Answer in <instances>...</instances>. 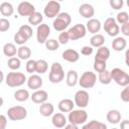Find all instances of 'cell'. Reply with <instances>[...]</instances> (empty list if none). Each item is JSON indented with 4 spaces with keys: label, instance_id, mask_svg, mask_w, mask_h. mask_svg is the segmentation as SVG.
I'll return each mask as SVG.
<instances>
[{
    "label": "cell",
    "instance_id": "cell-38",
    "mask_svg": "<svg viewBox=\"0 0 129 129\" xmlns=\"http://www.w3.org/2000/svg\"><path fill=\"white\" fill-rule=\"evenodd\" d=\"M18 31H19L21 34H23L25 37H27L28 39L32 36V32H33L31 26H30V25H27V24H23V25H21V26L19 27Z\"/></svg>",
    "mask_w": 129,
    "mask_h": 129
},
{
    "label": "cell",
    "instance_id": "cell-7",
    "mask_svg": "<svg viewBox=\"0 0 129 129\" xmlns=\"http://www.w3.org/2000/svg\"><path fill=\"white\" fill-rule=\"evenodd\" d=\"M7 117L11 121H20L27 117V110L22 106H13L7 110Z\"/></svg>",
    "mask_w": 129,
    "mask_h": 129
},
{
    "label": "cell",
    "instance_id": "cell-51",
    "mask_svg": "<svg viewBox=\"0 0 129 129\" xmlns=\"http://www.w3.org/2000/svg\"><path fill=\"white\" fill-rule=\"evenodd\" d=\"M128 55H129V50H126V52H125V63H126V66H129Z\"/></svg>",
    "mask_w": 129,
    "mask_h": 129
},
{
    "label": "cell",
    "instance_id": "cell-54",
    "mask_svg": "<svg viewBox=\"0 0 129 129\" xmlns=\"http://www.w3.org/2000/svg\"><path fill=\"white\" fill-rule=\"evenodd\" d=\"M112 129H118V128H112Z\"/></svg>",
    "mask_w": 129,
    "mask_h": 129
},
{
    "label": "cell",
    "instance_id": "cell-30",
    "mask_svg": "<svg viewBox=\"0 0 129 129\" xmlns=\"http://www.w3.org/2000/svg\"><path fill=\"white\" fill-rule=\"evenodd\" d=\"M82 129H107V125L100 121L92 120V121H89L88 123H85Z\"/></svg>",
    "mask_w": 129,
    "mask_h": 129
},
{
    "label": "cell",
    "instance_id": "cell-8",
    "mask_svg": "<svg viewBox=\"0 0 129 129\" xmlns=\"http://www.w3.org/2000/svg\"><path fill=\"white\" fill-rule=\"evenodd\" d=\"M68 34H69L70 40H78V39H81V38L85 37L86 34H87L86 26L84 24H81V23L75 24L73 27H71L68 30Z\"/></svg>",
    "mask_w": 129,
    "mask_h": 129
},
{
    "label": "cell",
    "instance_id": "cell-49",
    "mask_svg": "<svg viewBox=\"0 0 129 129\" xmlns=\"http://www.w3.org/2000/svg\"><path fill=\"white\" fill-rule=\"evenodd\" d=\"M120 129H129V120L124 119L120 123Z\"/></svg>",
    "mask_w": 129,
    "mask_h": 129
},
{
    "label": "cell",
    "instance_id": "cell-4",
    "mask_svg": "<svg viewBox=\"0 0 129 129\" xmlns=\"http://www.w3.org/2000/svg\"><path fill=\"white\" fill-rule=\"evenodd\" d=\"M72 22V17L68 12H60L52 22V26L56 31H64Z\"/></svg>",
    "mask_w": 129,
    "mask_h": 129
},
{
    "label": "cell",
    "instance_id": "cell-27",
    "mask_svg": "<svg viewBox=\"0 0 129 129\" xmlns=\"http://www.w3.org/2000/svg\"><path fill=\"white\" fill-rule=\"evenodd\" d=\"M90 43H91V46L92 47H101L104 45L105 43V37L103 34H100V33H97V34H94L91 38H90Z\"/></svg>",
    "mask_w": 129,
    "mask_h": 129
},
{
    "label": "cell",
    "instance_id": "cell-25",
    "mask_svg": "<svg viewBox=\"0 0 129 129\" xmlns=\"http://www.w3.org/2000/svg\"><path fill=\"white\" fill-rule=\"evenodd\" d=\"M79 82V75L76 71L74 70H70L67 73V77H66V83L69 87H75Z\"/></svg>",
    "mask_w": 129,
    "mask_h": 129
},
{
    "label": "cell",
    "instance_id": "cell-20",
    "mask_svg": "<svg viewBox=\"0 0 129 129\" xmlns=\"http://www.w3.org/2000/svg\"><path fill=\"white\" fill-rule=\"evenodd\" d=\"M62 58L69 62H76L80 58V53L76 49L69 48L62 52Z\"/></svg>",
    "mask_w": 129,
    "mask_h": 129
},
{
    "label": "cell",
    "instance_id": "cell-13",
    "mask_svg": "<svg viewBox=\"0 0 129 129\" xmlns=\"http://www.w3.org/2000/svg\"><path fill=\"white\" fill-rule=\"evenodd\" d=\"M17 12L20 16H30L35 12V7L28 1H22L17 6Z\"/></svg>",
    "mask_w": 129,
    "mask_h": 129
},
{
    "label": "cell",
    "instance_id": "cell-31",
    "mask_svg": "<svg viewBox=\"0 0 129 129\" xmlns=\"http://www.w3.org/2000/svg\"><path fill=\"white\" fill-rule=\"evenodd\" d=\"M48 70V64L47 61L44 59H37L35 60V73L38 75H42L46 73Z\"/></svg>",
    "mask_w": 129,
    "mask_h": 129
},
{
    "label": "cell",
    "instance_id": "cell-50",
    "mask_svg": "<svg viewBox=\"0 0 129 129\" xmlns=\"http://www.w3.org/2000/svg\"><path fill=\"white\" fill-rule=\"evenodd\" d=\"M64 129H79V127L77 126V125H74V124H67L64 127H63Z\"/></svg>",
    "mask_w": 129,
    "mask_h": 129
},
{
    "label": "cell",
    "instance_id": "cell-15",
    "mask_svg": "<svg viewBox=\"0 0 129 129\" xmlns=\"http://www.w3.org/2000/svg\"><path fill=\"white\" fill-rule=\"evenodd\" d=\"M86 29L87 31H89L90 33H92L93 35L94 34H97L100 30H101V27H102V24H101V21L97 18H91L87 21L86 23Z\"/></svg>",
    "mask_w": 129,
    "mask_h": 129
},
{
    "label": "cell",
    "instance_id": "cell-35",
    "mask_svg": "<svg viewBox=\"0 0 129 129\" xmlns=\"http://www.w3.org/2000/svg\"><path fill=\"white\" fill-rule=\"evenodd\" d=\"M7 66L8 68L11 70V71H17L20 69L21 67V62H20V59L16 56H13V57H10L7 61Z\"/></svg>",
    "mask_w": 129,
    "mask_h": 129
},
{
    "label": "cell",
    "instance_id": "cell-47",
    "mask_svg": "<svg viewBox=\"0 0 129 129\" xmlns=\"http://www.w3.org/2000/svg\"><path fill=\"white\" fill-rule=\"evenodd\" d=\"M121 32L124 36H129V22L121 25Z\"/></svg>",
    "mask_w": 129,
    "mask_h": 129
},
{
    "label": "cell",
    "instance_id": "cell-26",
    "mask_svg": "<svg viewBox=\"0 0 129 129\" xmlns=\"http://www.w3.org/2000/svg\"><path fill=\"white\" fill-rule=\"evenodd\" d=\"M0 13L6 17H9L13 15L14 13V7L10 2H2L0 4Z\"/></svg>",
    "mask_w": 129,
    "mask_h": 129
},
{
    "label": "cell",
    "instance_id": "cell-32",
    "mask_svg": "<svg viewBox=\"0 0 129 129\" xmlns=\"http://www.w3.org/2000/svg\"><path fill=\"white\" fill-rule=\"evenodd\" d=\"M30 98V94L27 90L20 89L14 93V99L18 102H25Z\"/></svg>",
    "mask_w": 129,
    "mask_h": 129
},
{
    "label": "cell",
    "instance_id": "cell-14",
    "mask_svg": "<svg viewBox=\"0 0 129 129\" xmlns=\"http://www.w3.org/2000/svg\"><path fill=\"white\" fill-rule=\"evenodd\" d=\"M27 87L31 90H39L41 87H42V84H43V80L42 78L39 76V75H31L27 81Z\"/></svg>",
    "mask_w": 129,
    "mask_h": 129
},
{
    "label": "cell",
    "instance_id": "cell-24",
    "mask_svg": "<svg viewBox=\"0 0 129 129\" xmlns=\"http://www.w3.org/2000/svg\"><path fill=\"white\" fill-rule=\"evenodd\" d=\"M54 112V107L51 103H48V102H45V103H42L40 104L39 106V113L41 116L43 117H49L53 114Z\"/></svg>",
    "mask_w": 129,
    "mask_h": 129
},
{
    "label": "cell",
    "instance_id": "cell-9",
    "mask_svg": "<svg viewBox=\"0 0 129 129\" xmlns=\"http://www.w3.org/2000/svg\"><path fill=\"white\" fill-rule=\"evenodd\" d=\"M103 28L109 36H113V37H116L120 32V27H119L118 23L116 22L115 18H113V17H108L105 20V22L103 24Z\"/></svg>",
    "mask_w": 129,
    "mask_h": 129
},
{
    "label": "cell",
    "instance_id": "cell-18",
    "mask_svg": "<svg viewBox=\"0 0 129 129\" xmlns=\"http://www.w3.org/2000/svg\"><path fill=\"white\" fill-rule=\"evenodd\" d=\"M68 119L62 113H54L51 117V123L55 128H63L67 125Z\"/></svg>",
    "mask_w": 129,
    "mask_h": 129
},
{
    "label": "cell",
    "instance_id": "cell-28",
    "mask_svg": "<svg viewBox=\"0 0 129 129\" xmlns=\"http://www.w3.org/2000/svg\"><path fill=\"white\" fill-rule=\"evenodd\" d=\"M3 53H4V55L9 56V58L15 56L17 54V48H16L15 44L12 42L5 43L3 46Z\"/></svg>",
    "mask_w": 129,
    "mask_h": 129
},
{
    "label": "cell",
    "instance_id": "cell-29",
    "mask_svg": "<svg viewBox=\"0 0 129 129\" xmlns=\"http://www.w3.org/2000/svg\"><path fill=\"white\" fill-rule=\"evenodd\" d=\"M31 56V49L26 45H21L17 48V57L19 59H28Z\"/></svg>",
    "mask_w": 129,
    "mask_h": 129
},
{
    "label": "cell",
    "instance_id": "cell-43",
    "mask_svg": "<svg viewBox=\"0 0 129 129\" xmlns=\"http://www.w3.org/2000/svg\"><path fill=\"white\" fill-rule=\"evenodd\" d=\"M109 4L114 10H119L123 7L124 2H123V0H110Z\"/></svg>",
    "mask_w": 129,
    "mask_h": 129
},
{
    "label": "cell",
    "instance_id": "cell-48",
    "mask_svg": "<svg viewBox=\"0 0 129 129\" xmlns=\"http://www.w3.org/2000/svg\"><path fill=\"white\" fill-rule=\"evenodd\" d=\"M7 118L5 115H0V129H6Z\"/></svg>",
    "mask_w": 129,
    "mask_h": 129
},
{
    "label": "cell",
    "instance_id": "cell-3",
    "mask_svg": "<svg viewBox=\"0 0 129 129\" xmlns=\"http://www.w3.org/2000/svg\"><path fill=\"white\" fill-rule=\"evenodd\" d=\"M111 79L117 85L121 87H126L129 85V75L120 68H114L110 71Z\"/></svg>",
    "mask_w": 129,
    "mask_h": 129
},
{
    "label": "cell",
    "instance_id": "cell-23",
    "mask_svg": "<svg viewBox=\"0 0 129 129\" xmlns=\"http://www.w3.org/2000/svg\"><path fill=\"white\" fill-rule=\"evenodd\" d=\"M110 57V49L107 46H101L98 48L97 53L95 55L94 60H100V61H107V59Z\"/></svg>",
    "mask_w": 129,
    "mask_h": 129
},
{
    "label": "cell",
    "instance_id": "cell-53",
    "mask_svg": "<svg viewBox=\"0 0 129 129\" xmlns=\"http://www.w3.org/2000/svg\"><path fill=\"white\" fill-rule=\"evenodd\" d=\"M3 104H4V100H3V98H2V97H0V107H2V106H3Z\"/></svg>",
    "mask_w": 129,
    "mask_h": 129
},
{
    "label": "cell",
    "instance_id": "cell-10",
    "mask_svg": "<svg viewBox=\"0 0 129 129\" xmlns=\"http://www.w3.org/2000/svg\"><path fill=\"white\" fill-rule=\"evenodd\" d=\"M43 13L47 18H54L60 13V3L57 1H48L43 8Z\"/></svg>",
    "mask_w": 129,
    "mask_h": 129
},
{
    "label": "cell",
    "instance_id": "cell-34",
    "mask_svg": "<svg viewBox=\"0 0 129 129\" xmlns=\"http://www.w3.org/2000/svg\"><path fill=\"white\" fill-rule=\"evenodd\" d=\"M98 80L101 84L103 85H109L111 82H112V79H111V75H110V71L106 70L102 73L99 74L98 76Z\"/></svg>",
    "mask_w": 129,
    "mask_h": 129
},
{
    "label": "cell",
    "instance_id": "cell-33",
    "mask_svg": "<svg viewBox=\"0 0 129 129\" xmlns=\"http://www.w3.org/2000/svg\"><path fill=\"white\" fill-rule=\"evenodd\" d=\"M42 20H43V16L40 12H37L35 11L34 13H32L30 16H28V22L30 25H39L42 23Z\"/></svg>",
    "mask_w": 129,
    "mask_h": 129
},
{
    "label": "cell",
    "instance_id": "cell-36",
    "mask_svg": "<svg viewBox=\"0 0 129 129\" xmlns=\"http://www.w3.org/2000/svg\"><path fill=\"white\" fill-rule=\"evenodd\" d=\"M44 44H45L46 49L49 50V51H55V50H57V49L59 48V43H58V41H57L56 39H54V38H49V39H47Z\"/></svg>",
    "mask_w": 129,
    "mask_h": 129
},
{
    "label": "cell",
    "instance_id": "cell-11",
    "mask_svg": "<svg viewBox=\"0 0 129 129\" xmlns=\"http://www.w3.org/2000/svg\"><path fill=\"white\" fill-rule=\"evenodd\" d=\"M90 97L89 93L85 90H79L76 92L74 96V103L76 106H78L80 109H84L89 105Z\"/></svg>",
    "mask_w": 129,
    "mask_h": 129
},
{
    "label": "cell",
    "instance_id": "cell-40",
    "mask_svg": "<svg viewBox=\"0 0 129 129\" xmlns=\"http://www.w3.org/2000/svg\"><path fill=\"white\" fill-rule=\"evenodd\" d=\"M27 40H28V38L25 37L23 34H21L19 31H17V32L14 34V42H15L16 44L20 45V46L23 45Z\"/></svg>",
    "mask_w": 129,
    "mask_h": 129
},
{
    "label": "cell",
    "instance_id": "cell-2",
    "mask_svg": "<svg viewBox=\"0 0 129 129\" xmlns=\"http://www.w3.org/2000/svg\"><path fill=\"white\" fill-rule=\"evenodd\" d=\"M64 79V72L59 62L54 61L49 70L48 74V81L52 84H58Z\"/></svg>",
    "mask_w": 129,
    "mask_h": 129
},
{
    "label": "cell",
    "instance_id": "cell-52",
    "mask_svg": "<svg viewBox=\"0 0 129 129\" xmlns=\"http://www.w3.org/2000/svg\"><path fill=\"white\" fill-rule=\"evenodd\" d=\"M4 78H5V77H4V73H3V72L0 70V84H1V83L4 81Z\"/></svg>",
    "mask_w": 129,
    "mask_h": 129
},
{
    "label": "cell",
    "instance_id": "cell-39",
    "mask_svg": "<svg viewBox=\"0 0 129 129\" xmlns=\"http://www.w3.org/2000/svg\"><path fill=\"white\" fill-rule=\"evenodd\" d=\"M93 68L95 70V72L97 73H102L104 71L107 70V63L106 61H100V60H94V64H93Z\"/></svg>",
    "mask_w": 129,
    "mask_h": 129
},
{
    "label": "cell",
    "instance_id": "cell-37",
    "mask_svg": "<svg viewBox=\"0 0 129 129\" xmlns=\"http://www.w3.org/2000/svg\"><path fill=\"white\" fill-rule=\"evenodd\" d=\"M116 22L118 23V25L119 24H124V23H127V22H129V15H128V13L126 12V11H121V12H119L118 14H117V16H116Z\"/></svg>",
    "mask_w": 129,
    "mask_h": 129
},
{
    "label": "cell",
    "instance_id": "cell-12",
    "mask_svg": "<svg viewBox=\"0 0 129 129\" xmlns=\"http://www.w3.org/2000/svg\"><path fill=\"white\" fill-rule=\"evenodd\" d=\"M50 34V27L45 24L41 23L37 26L36 29V39L38 43H45V41L48 39V36Z\"/></svg>",
    "mask_w": 129,
    "mask_h": 129
},
{
    "label": "cell",
    "instance_id": "cell-17",
    "mask_svg": "<svg viewBox=\"0 0 129 129\" xmlns=\"http://www.w3.org/2000/svg\"><path fill=\"white\" fill-rule=\"evenodd\" d=\"M48 94L44 90H36L32 95H30V99L35 104H42L47 101Z\"/></svg>",
    "mask_w": 129,
    "mask_h": 129
},
{
    "label": "cell",
    "instance_id": "cell-6",
    "mask_svg": "<svg viewBox=\"0 0 129 129\" xmlns=\"http://www.w3.org/2000/svg\"><path fill=\"white\" fill-rule=\"evenodd\" d=\"M97 82V76L95 73L91 71H87L82 74L81 78L79 79L78 84L83 88V89H91L95 86Z\"/></svg>",
    "mask_w": 129,
    "mask_h": 129
},
{
    "label": "cell",
    "instance_id": "cell-46",
    "mask_svg": "<svg viewBox=\"0 0 129 129\" xmlns=\"http://www.w3.org/2000/svg\"><path fill=\"white\" fill-rule=\"evenodd\" d=\"M93 51H94V48H93L91 45H85V46H83L82 49H81V53H82L83 55H86V56L91 55V54L93 53Z\"/></svg>",
    "mask_w": 129,
    "mask_h": 129
},
{
    "label": "cell",
    "instance_id": "cell-22",
    "mask_svg": "<svg viewBox=\"0 0 129 129\" xmlns=\"http://www.w3.org/2000/svg\"><path fill=\"white\" fill-rule=\"evenodd\" d=\"M106 119L111 124H118L121 121V113L116 109H111L107 112Z\"/></svg>",
    "mask_w": 129,
    "mask_h": 129
},
{
    "label": "cell",
    "instance_id": "cell-45",
    "mask_svg": "<svg viewBox=\"0 0 129 129\" xmlns=\"http://www.w3.org/2000/svg\"><path fill=\"white\" fill-rule=\"evenodd\" d=\"M120 97H121V100L123 102H125V103H128L129 102V87L128 86L124 87L123 91L120 94Z\"/></svg>",
    "mask_w": 129,
    "mask_h": 129
},
{
    "label": "cell",
    "instance_id": "cell-41",
    "mask_svg": "<svg viewBox=\"0 0 129 129\" xmlns=\"http://www.w3.org/2000/svg\"><path fill=\"white\" fill-rule=\"evenodd\" d=\"M10 28V21L7 18H0V32H5Z\"/></svg>",
    "mask_w": 129,
    "mask_h": 129
},
{
    "label": "cell",
    "instance_id": "cell-42",
    "mask_svg": "<svg viewBox=\"0 0 129 129\" xmlns=\"http://www.w3.org/2000/svg\"><path fill=\"white\" fill-rule=\"evenodd\" d=\"M69 40H70V37H69L68 31H66V30L64 31H61L59 33V35H58V39H57L58 43L59 44H67L69 42Z\"/></svg>",
    "mask_w": 129,
    "mask_h": 129
},
{
    "label": "cell",
    "instance_id": "cell-5",
    "mask_svg": "<svg viewBox=\"0 0 129 129\" xmlns=\"http://www.w3.org/2000/svg\"><path fill=\"white\" fill-rule=\"evenodd\" d=\"M87 120H88V113L84 109L72 110L68 116V121L71 124H74L77 126L81 124H85Z\"/></svg>",
    "mask_w": 129,
    "mask_h": 129
},
{
    "label": "cell",
    "instance_id": "cell-44",
    "mask_svg": "<svg viewBox=\"0 0 129 129\" xmlns=\"http://www.w3.org/2000/svg\"><path fill=\"white\" fill-rule=\"evenodd\" d=\"M25 70L29 74L35 73V60L34 59H28L26 64H25Z\"/></svg>",
    "mask_w": 129,
    "mask_h": 129
},
{
    "label": "cell",
    "instance_id": "cell-16",
    "mask_svg": "<svg viewBox=\"0 0 129 129\" xmlns=\"http://www.w3.org/2000/svg\"><path fill=\"white\" fill-rule=\"evenodd\" d=\"M79 13H80L81 16H83L84 18L91 19V18H93V16L95 15V8L93 7V5H91V4H89V3H83V4L79 7Z\"/></svg>",
    "mask_w": 129,
    "mask_h": 129
},
{
    "label": "cell",
    "instance_id": "cell-21",
    "mask_svg": "<svg viewBox=\"0 0 129 129\" xmlns=\"http://www.w3.org/2000/svg\"><path fill=\"white\" fill-rule=\"evenodd\" d=\"M126 46H127V40L125 39V37L116 36L112 41V48L115 51H122L126 48Z\"/></svg>",
    "mask_w": 129,
    "mask_h": 129
},
{
    "label": "cell",
    "instance_id": "cell-19",
    "mask_svg": "<svg viewBox=\"0 0 129 129\" xmlns=\"http://www.w3.org/2000/svg\"><path fill=\"white\" fill-rule=\"evenodd\" d=\"M58 110L61 113H70L72 110H74L75 103L71 99H62L58 102Z\"/></svg>",
    "mask_w": 129,
    "mask_h": 129
},
{
    "label": "cell",
    "instance_id": "cell-1",
    "mask_svg": "<svg viewBox=\"0 0 129 129\" xmlns=\"http://www.w3.org/2000/svg\"><path fill=\"white\" fill-rule=\"evenodd\" d=\"M27 81L25 75L23 73L20 72H10L7 74V76L5 77V83L8 87L11 88H16V87H20L22 86L25 82Z\"/></svg>",
    "mask_w": 129,
    "mask_h": 129
}]
</instances>
